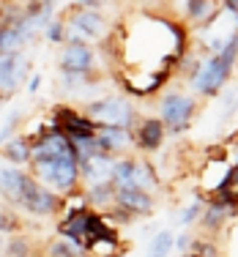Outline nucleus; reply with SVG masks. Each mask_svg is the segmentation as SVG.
Masks as SVG:
<instances>
[{"label": "nucleus", "instance_id": "nucleus-1", "mask_svg": "<svg viewBox=\"0 0 238 257\" xmlns=\"http://www.w3.org/2000/svg\"><path fill=\"white\" fill-rule=\"evenodd\" d=\"M235 63H238V30L219 52L205 55L200 69L189 77L192 93L200 96V99H216V96L227 88L230 79H233Z\"/></svg>", "mask_w": 238, "mask_h": 257}, {"label": "nucleus", "instance_id": "nucleus-2", "mask_svg": "<svg viewBox=\"0 0 238 257\" xmlns=\"http://www.w3.org/2000/svg\"><path fill=\"white\" fill-rule=\"evenodd\" d=\"M63 14L66 22V44H104L112 33L109 28V20L101 11H90V9H77V6H69Z\"/></svg>", "mask_w": 238, "mask_h": 257}, {"label": "nucleus", "instance_id": "nucleus-3", "mask_svg": "<svg viewBox=\"0 0 238 257\" xmlns=\"http://www.w3.org/2000/svg\"><path fill=\"white\" fill-rule=\"evenodd\" d=\"M200 109V99L186 90H167L159 96V115L156 118L164 123L167 134H184L192 128Z\"/></svg>", "mask_w": 238, "mask_h": 257}, {"label": "nucleus", "instance_id": "nucleus-4", "mask_svg": "<svg viewBox=\"0 0 238 257\" xmlns=\"http://www.w3.org/2000/svg\"><path fill=\"white\" fill-rule=\"evenodd\" d=\"M96 126H115V128H134L140 112L134 107L129 96H101V99H90L82 109Z\"/></svg>", "mask_w": 238, "mask_h": 257}, {"label": "nucleus", "instance_id": "nucleus-5", "mask_svg": "<svg viewBox=\"0 0 238 257\" xmlns=\"http://www.w3.org/2000/svg\"><path fill=\"white\" fill-rule=\"evenodd\" d=\"M109 181L118 189H143V192L154 194L162 183H159V173L156 167L143 156H121L112 162V175Z\"/></svg>", "mask_w": 238, "mask_h": 257}, {"label": "nucleus", "instance_id": "nucleus-6", "mask_svg": "<svg viewBox=\"0 0 238 257\" xmlns=\"http://www.w3.org/2000/svg\"><path fill=\"white\" fill-rule=\"evenodd\" d=\"M17 211L25 213V216L33 219H52L63 213V197L55 194L52 189L41 186L33 175H25V183H22V194L20 203H17Z\"/></svg>", "mask_w": 238, "mask_h": 257}, {"label": "nucleus", "instance_id": "nucleus-7", "mask_svg": "<svg viewBox=\"0 0 238 257\" xmlns=\"http://www.w3.org/2000/svg\"><path fill=\"white\" fill-rule=\"evenodd\" d=\"M50 118H52V126L58 128L63 137H69L71 143L96 137V123L82 112V109L71 107V104H58V107L52 109Z\"/></svg>", "mask_w": 238, "mask_h": 257}, {"label": "nucleus", "instance_id": "nucleus-8", "mask_svg": "<svg viewBox=\"0 0 238 257\" xmlns=\"http://www.w3.org/2000/svg\"><path fill=\"white\" fill-rule=\"evenodd\" d=\"M167 143V128L156 115H140L132 128V148L143 156L159 154Z\"/></svg>", "mask_w": 238, "mask_h": 257}, {"label": "nucleus", "instance_id": "nucleus-9", "mask_svg": "<svg viewBox=\"0 0 238 257\" xmlns=\"http://www.w3.org/2000/svg\"><path fill=\"white\" fill-rule=\"evenodd\" d=\"M30 77V58L22 52H11V55H0V96L9 99L11 93L22 88Z\"/></svg>", "mask_w": 238, "mask_h": 257}, {"label": "nucleus", "instance_id": "nucleus-10", "mask_svg": "<svg viewBox=\"0 0 238 257\" xmlns=\"http://www.w3.org/2000/svg\"><path fill=\"white\" fill-rule=\"evenodd\" d=\"M60 74H96L99 69V52L90 44H63L58 55Z\"/></svg>", "mask_w": 238, "mask_h": 257}, {"label": "nucleus", "instance_id": "nucleus-11", "mask_svg": "<svg viewBox=\"0 0 238 257\" xmlns=\"http://www.w3.org/2000/svg\"><path fill=\"white\" fill-rule=\"evenodd\" d=\"M233 170H235V167H230V162H227V159H224L222 154L205 159L203 167H200V175H197V178H200V192H203V197H205V200L219 197Z\"/></svg>", "mask_w": 238, "mask_h": 257}, {"label": "nucleus", "instance_id": "nucleus-12", "mask_svg": "<svg viewBox=\"0 0 238 257\" xmlns=\"http://www.w3.org/2000/svg\"><path fill=\"white\" fill-rule=\"evenodd\" d=\"M115 208L124 211L129 219H148L156 213V197L151 192H143V189H118Z\"/></svg>", "mask_w": 238, "mask_h": 257}, {"label": "nucleus", "instance_id": "nucleus-13", "mask_svg": "<svg viewBox=\"0 0 238 257\" xmlns=\"http://www.w3.org/2000/svg\"><path fill=\"white\" fill-rule=\"evenodd\" d=\"M233 213H235V208L230 203H224V200H219V197H211V200H205V205H203L197 227L205 238H213L216 232H222V227H227V219L233 216Z\"/></svg>", "mask_w": 238, "mask_h": 257}, {"label": "nucleus", "instance_id": "nucleus-14", "mask_svg": "<svg viewBox=\"0 0 238 257\" xmlns=\"http://www.w3.org/2000/svg\"><path fill=\"white\" fill-rule=\"evenodd\" d=\"M90 219H93V211L90 208H85V211H77V213H63V216L58 219V232L60 238H66V241H74L79 246L88 252V227H90Z\"/></svg>", "mask_w": 238, "mask_h": 257}, {"label": "nucleus", "instance_id": "nucleus-15", "mask_svg": "<svg viewBox=\"0 0 238 257\" xmlns=\"http://www.w3.org/2000/svg\"><path fill=\"white\" fill-rule=\"evenodd\" d=\"M96 145L101 154L121 159L129 156L132 151V132L129 128H115V126H96Z\"/></svg>", "mask_w": 238, "mask_h": 257}, {"label": "nucleus", "instance_id": "nucleus-16", "mask_svg": "<svg viewBox=\"0 0 238 257\" xmlns=\"http://www.w3.org/2000/svg\"><path fill=\"white\" fill-rule=\"evenodd\" d=\"M112 156L107 154H93V156H85L79 159V181L82 186H93V183H104L112 175Z\"/></svg>", "mask_w": 238, "mask_h": 257}, {"label": "nucleus", "instance_id": "nucleus-17", "mask_svg": "<svg viewBox=\"0 0 238 257\" xmlns=\"http://www.w3.org/2000/svg\"><path fill=\"white\" fill-rule=\"evenodd\" d=\"M25 175L28 170H20V167H11L0 159V200L6 205L17 208L20 203V194H22V183H25Z\"/></svg>", "mask_w": 238, "mask_h": 257}, {"label": "nucleus", "instance_id": "nucleus-18", "mask_svg": "<svg viewBox=\"0 0 238 257\" xmlns=\"http://www.w3.org/2000/svg\"><path fill=\"white\" fill-rule=\"evenodd\" d=\"M82 192H85V200H88V208L96 216H107V213L115 211V192H118V186L112 181L82 186Z\"/></svg>", "mask_w": 238, "mask_h": 257}, {"label": "nucleus", "instance_id": "nucleus-19", "mask_svg": "<svg viewBox=\"0 0 238 257\" xmlns=\"http://www.w3.org/2000/svg\"><path fill=\"white\" fill-rule=\"evenodd\" d=\"M30 156H33V148H30V140L25 137V134H20V132H17L14 137L9 140V143H3V145H0V159H3L6 164H11V167L28 170Z\"/></svg>", "mask_w": 238, "mask_h": 257}, {"label": "nucleus", "instance_id": "nucleus-20", "mask_svg": "<svg viewBox=\"0 0 238 257\" xmlns=\"http://www.w3.org/2000/svg\"><path fill=\"white\" fill-rule=\"evenodd\" d=\"M184 17L189 25L194 28H205L208 22H213L219 17V11H222V3L219 0H186L184 6Z\"/></svg>", "mask_w": 238, "mask_h": 257}, {"label": "nucleus", "instance_id": "nucleus-21", "mask_svg": "<svg viewBox=\"0 0 238 257\" xmlns=\"http://www.w3.org/2000/svg\"><path fill=\"white\" fill-rule=\"evenodd\" d=\"M6 257H44V246H39L36 238L28 235L25 230V232L6 238Z\"/></svg>", "mask_w": 238, "mask_h": 257}, {"label": "nucleus", "instance_id": "nucleus-22", "mask_svg": "<svg viewBox=\"0 0 238 257\" xmlns=\"http://www.w3.org/2000/svg\"><path fill=\"white\" fill-rule=\"evenodd\" d=\"M126 243L118 238V232L112 235H99L88 243V257H124Z\"/></svg>", "mask_w": 238, "mask_h": 257}, {"label": "nucleus", "instance_id": "nucleus-23", "mask_svg": "<svg viewBox=\"0 0 238 257\" xmlns=\"http://www.w3.org/2000/svg\"><path fill=\"white\" fill-rule=\"evenodd\" d=\"M173 252H175V232L164 227V230H159L151 235L145 257H173Z\"/></svg>", "mask_w": 238, "mask_h": 257}, {"label": "nucleus", "instance_id": "nucleus-24", "mask_svg": "<svg viewBox=\"0 0 238 257\" xmlns=\"http://www.w3.org/2000/svg\"><path fill=\"white\" fill-rule=\"evenodd\" d=\"M44 257H88V252H85L79 243L55 235L44 243Z\"/></svg>", "mask_w": 238, "mask_h": 257}, {"label": "nucleus", "instance_id": "nucleus-25", "mask_svg": "<svg viewBox=\"0 0 238 257\" xmlns=\"http://www.w3.org/2000/svg\"><path fill=\"white\" fill-rule=\"evenodd\" d=\"M25 219H22V213L17 211V208L11 205H3L0 208V235L3 238H11L17 235V232H25Z\"/></svg>", "mask_w": 238, "mask_h": 257}, {"label": "nucleus", "instance_id": "nucleus-26", "mask_svg": "<svg viewBox=\"0 0 238 257\" xmlns=\"http://www.w3.org/2000/svg\"><path fill=\"white\" fill-rule=\"evenodd\" d=\"M203 205H205V197H203V194H197V197H194V200H189L186 205H181V211L175 213V222H178L184 230L194 227V224L200 222V213H203Z\"/></svg>", "mask_w": 238, "mask_h": 257}, {"label": "nucleus", "instance_id": "nucleus-27", "mask_svg": "<svg viewBox=\"0 0 238 257\" xmlns=\"http://www.w3.org/2000/svg\"><path fill=\"white\" fill-rule=\"evenodd\" d=\"M238 115V85H227L219 96V126Z\"/></svg>", "mask_w": 238, "mask_h": 257}, {"label": "nucleus", "instance_id": "nucleus-28", "mask_svg": "<svg viewBox=\"0 0 238 257\" xmlns=\"http://www.w3.org/2000/svg\"><path fill=\"white\" fill-rule=\"evenodd\" d=\"M22 50H25V41H22V33L17 30V25H0V55H11Z\"/></svg>", "mask_w": 238, "mask_h": 257}, {"label": "nucleus", "instance_id": "nucleus-29", "mask_svg": "<svg viewBox=\"0 0 238 257\" xmlns=\"http://www.w3.org/2000/svg\"><path fill=\"white\" fill-rule=\"evenodd\" d=\"M181 257H222V252H219V246H216L213 238L197 235V238H192L186 254H181Z\"/></svg>", "mask_w": 238, "mask_h": 257}, {"label": "nucleus", "instance_id": "nucleus-30", "mask_svg": "<svg viewBox=\"0 0 238 257\" xmlns=\"http://www.w3.org/2000/svg\"><path fill=\"white\" fill-rule=\"evenodd\" d=\"M41 39L50 41V44H66V22H63V14H58L55 20L47 22Z\"/></svg>", "mask_w": 238, "mask_h": 257}, {"label": "nucleus", "instance_id": "nucleus-31", "mask_svg": "<svg viewBox=\"0 0 238 257\" xmlns=\"http://www.w3.org/2000/svg\"><path fill=\"white\" fill-rule=\"evenodd\" d=\"M22 123V107H14L9 115H6V120H3V126H0V145L3 143H9L11 137L17 134V128H20Z\"/></svg>", "mask_w": 238, "mask_h": 257}, {"label": "nucleus", "instance_id": "nucleus-32", "mask_svg": "<svg viewBox=\"0 0 238 257\" xmlns=\"http://www.w3.org/2000/svg\"><path fill=\"white\" fill-rule=\"evenodd\" d=\"M41 82H44L41 71H30V77H28V82H25V93L28 96H36V93H39V88H41Z\"/></svg>", "mask_w": 238, "mask_h": 257}, {"label": "nucleus", "instance_id": "nucleus-33", "mask_svg": "<svg viewBox=\"0 0 238 257\" xmlns=\"http://www.w3.org/2000/svg\"><path fill=\"white\" fill-rule=\"evenodd\" d=\"M192 232L189 230H181L178 235H175V249H178V254H186V249H189V243H192Z\"/></svg>", "mask_w": 238, "mask_h": 257}, {"label": "nucleus", "instance_id": "nucleus-34", "mask_svg": "<svg viewBox=\"0 0 238 257\" xmlns=\"http://www.w3.org/2000/svg\"><path fill=\"white\" fill-rule=\"evenodd\" d=\"M109 0H74L71 6H77V9H90V11H101Z\"/></svg>", "mask_w": 238, "mask_h": 257}, {"label": "nucleus", "instance_id": "nucleus-35", "mask_svg": "<svg viewBox=\"0 0 238 257\" xmlns=\"http://www.w3.org/2000/svg\"><path fill=\"white\" fill-rule=\"evenodd\" d=\"M222 3V11H227L230 17H235V22H238V0H219Z\"/></svg>", "mask_w": 238, "mask_h": 257}, {"label": "nucleus", "instance_id": "nucleus-36", "mask_svg": "<svg viewBox=\"0 0 238 257\" xmlns=\"http://www.w3.org/2000/svg\"><path fill=\"white\" fill-rule=\"evenodd\" d=\"M14 3H20V6H30V3H36V0H14Z\"/></svg>", "mask_w": 238, "mask_h": 257}, {"label": "nucleus", "instance_id": "nucleus-37", "mask_svg": "<svg viewBox=\"0 0 238 257\" xmlns=\"http://www.w3.org/2000/svg\"><path fill=\"white\" fill-rule=\"evenodd\" d=\"M3 205H6V203H3V200H0V208H3Z\"/></svg>", "mask_w": 238, "mask_h": 257}, {"label": "nucleus", "instance_id": "nucleus-38", "mask_svg": "<svg viewBox=\"0 0 238 257\" xmlns=\"http://www.w3.org/2000/svg\"><path fill=\"white\" fill-rule=\"evenodd\" d=\"M235 140H238V137H235Z\"/></svg>", "mask_w": 238, "mask_h": 257}]
</instances>
